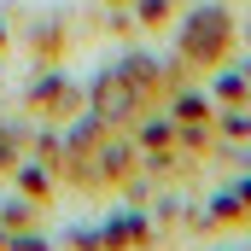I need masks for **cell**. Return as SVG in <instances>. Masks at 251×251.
Listing matches in <instances>:
<instances>
[{
  "instance_id": "1",
  "label": "cell",
  "mask_w": 251,
  "mask_h": 251,
  "mask_svg": "<svg viewBox=\"0 0 251 251\" xmlns=\"http://www.w3.org/2000/svg\"><path fill=\"white\" fill-rule=\"evenodd\" d=\"M94 105H100V117H128L134 111V76H105L100 88H94Z\"/></svg>"
}]
</instances>
